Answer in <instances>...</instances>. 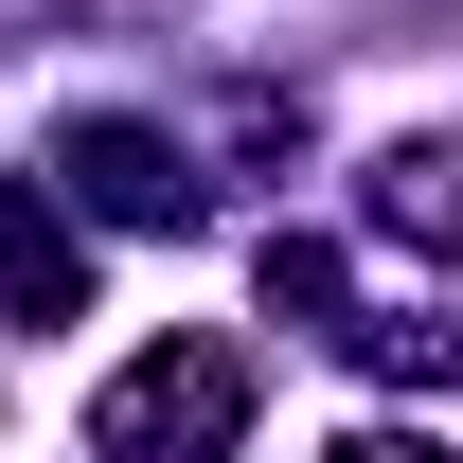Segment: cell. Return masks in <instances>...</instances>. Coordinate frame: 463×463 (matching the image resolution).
<instances>
[{"mask_svg": "<svg viewBox=\"0 0 463 463\" xmlns=\"http://www.w3.org/2000/svg\"><path fill=\"white\" fill-rule=\"evenodd\" d=\"M90 428H108V463H214L232 428H250V356L232 339H161L143 374H108Z\"/></svg>", "mask_w": 463, "mask_h": 463, "instance_id": "obj_1", "label": "cell"}, {"mask_svg": "<svg viewBox=\"0 0 463 463\" xmlns=\"http://www.w3.org/2000/svg\"><path fill=\"white\" fill-rule=\"evenodd\" d=\"M356 356H374V374H463L446 321H356Z\"/></svg>", "mask_w": 463, "mask_h": 463, "instance_id": "obj_5", "label": "cell"}, {"mask_svg": "<svg viewBox=\"0 0 463 463\" xmlns=\"http://www.w3.org/2000/svg\"><path fill=\"white\" fill-rule=\"evenodd\" d=\"M268 303H339V250L321 232H268Z\"/></svg>", "mask_w": 463, "mask_h": 463, "instance_id": "obj_6", "label": "cell"}, {"mask_svg": "<svg viewBox=\"0 0 463 463\" xmlns=\"http://www.w3.org/2000/svg\"><path fill=\"white\" fill-rule=\"evenodd\" d=\"M54 196H90V214H125V232H196V161H178L161 125H125V108L54 125Z\"/></svg>", "mask_w": 463, "mask_h": 463, "instance_id": "obj_2", "label": "cell"}, {"mask_svg": "<svg viewBox=\"0 0 463 463\" xmlns=\"http://www.w3.org/2000/svg\"><path fill=\"white\" fill-rule=\"evenodd\" d=\"M374 232L463 250V143H392V161H374Z\"/></svg>", "mask_w": 463, "mask_h": 463, "instance_id": "obj_3", "label": "cell"}, {"mask_svg": "<svg viewBox=\"0 0 463 463\" xmlns=\"http://www.w3.org/2000/svg\"><path fill=\"white\" fill-rule=\"evenodd\" d=\"M339 463H446L428 428H339Z\"/></svg>", "mask_w": 463, "mask_h": 463, "instance_id": "obj_7", "label": "cell"}, {"mask_svg": "<svg viewBox=\"0 0 463 463\" xmlns=\"http://www.w3.org/2000/svg\"><path fill=\"white\" fill-rule=\"evenodd\" d=\"M18 321H71V232H54V178H18Z\"/></svg>", "mask_w": 463, "mask_h": 463, "instance_id": "obj_4", "label": "cell"}]
</instances>
